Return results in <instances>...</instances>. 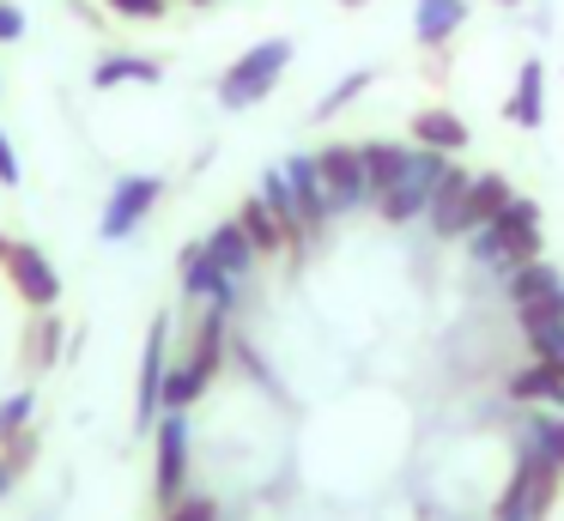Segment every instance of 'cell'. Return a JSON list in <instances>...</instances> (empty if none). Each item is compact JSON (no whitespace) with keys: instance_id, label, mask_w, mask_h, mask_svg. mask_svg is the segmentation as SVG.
<instances>
[{"instance_id":"obj_1","label":"cell","mask_w":564,"mask_h":521,"mask_svg":"<svg viewBox=\"0 0 564 521\" xmlns=\"http://www.w3.org/2000/svg\"><path fill=\"white\" fill-rule=\"evenodd\" d=\"M540 206L528 200V194H510V206H503L491 225H479L474 237H467V261L474 267H491V273H510V267L522 261H540Z\"/></svg>"},{"instance_id":"obj_2","label":"cell","mask_w":564,"mask_h":521,"mask_svg":"<svg viewBox=\"0 0 564 521\" xmlns=\"http://www.w3.org/2000/svg\"><path fill=\"white\" fill-rule=\"evenodd\" d=\"M558 491H564V473L552 460L510 448V473H503L498 497H491V521H546Z\"/></svg>"},{"instance_id":"obj_3","label":"cell","mask_w":564,"mask_h":521,"mask_svg":"<svg viewBox=\"0 0 564 521\" xmlns=\"http://www.w3.org/2000/svg\"><path fill=\"white\" fill-rule=\"evenodd\" d=\"M285 67H292V36H268V43L243 48V55L219 73V104L225 109H256L261 97L285 79Z\"/></svg>"},{"instance_id":"obj_4","label":"cell","mask_w":564,"mask_h":521,"mask_svg":"<svg viewBox=\"0 0 564 521\" xmlns=\"http://www.w3.org/2000/svg\"><path fill=\"white\" fill-rule=\"evenodd\" d=\"M152 448H159V460H152V491L171 509L176 497H188V412H159Z\"/></svg>"},{"instance_id":"obj_5","label":"cell","mask_w":564,"mask_h":521,"mask_svg":"<svg viewBox=\"0 0 564 521\" xmlns=\"http://www.w3.org/2000/svg\"><path fill=\"white\" fill-rule=\"evenodd\" d=\"M316 170H322V188H328L334 218H340V213H358V206H370V182H365V158H358V140L322 145V152H316Z\"/></svg>"},{"instance_id":"obj_6","label":"cell","mask_w":564,"mask_h":521,"mask_svg":"<svg viewBox=\"0 0 564 521\" xmlns=\"http://www.w3.org/2000/svg\"><path fill=\"white\" fill-rule=\"evenodd\" d=\"M159 194H164V182H159V176H122V182H116V194L104 200V213H98V237H104V242L134 237V230L152 218Z\"/></svg>"},{"instance_id":"obj_7","label":"cell","mask_w":564,"mask_h":521,"mask_svg":"<svg viewBox=\"0 0 564 521\" xmlns=\"http://www.w3.org/2000/svg\"><path fill=\"white\" fill-rule=\"evenodd\" d=\"M0 267H7V279H13V291L31 303V310H55V297H62V273H55V261L37 249V242H7V254H0Z\"/></svg>"},{"instance_id":"obj_8","label":"cell","mask_w":564,"mask_h":521,"mask_svg":"<svg viewBox=\"0 0 564 521\" xmlns=\"http://www.w3.org/2000/svg\"><path fill=\"white\" fill-rule=\"evenodd\" d=\"M176 273H183V297H195V303H213V310H225V315L243 303V285L213 261L207 242H188V249L176 254Z\"/></svg>"},{"instance_id":"obj_9","label":"cell","mask_w":564,"mask_h":521,"mask_svg":"<svg viewBox=\"0 0 564 521\" xmlns=\"http://www.w3.org/2000/svg\"><path fill=\"white\" fill-rule=\"evenodd\" d=\"M171 322H152V334H147V358H140V400H134V436H152V424H159V412H164V370H171Z\"/></svg>"},{"instance_id":"obj_10","label":"cell","mask_w":564,"mask_h":521,"mask_svg":"<svg viewBox=\"0 0 564 521\" xmlns=\"http://www.w3.org/2000/svg\"><path fill=\"white\" fill-rule=\"evenodd\" d=\"M467 188H474V170H462L449 158V170H443V182L431 188V206H425V225L437 230L443 242L467 237Z\"/></svg>"},{"instance_id":"obj_11","label":"cell","mask_w":564,"mask_h":521,"mask_svg":"<svg viewBox=\"0 0 564 521\" xmlns=\"http://www.w3.org/2000/svg\"><path fill=\"white\" fill-rule=\"evenodd\" d=\"M280 170H285V182H292V200H297V213H304L310 237H322V230H328V218H334V206H328V188H322L316 152H297V158H285Z\"/></svg>"},{"instance_id":"obj_12","label":"cell","mask_w":564,"mask_h":521,"mask_svg":"<svg viewBox=\"0 0 564 521\" xmlns=\"http://www.w3.org/2000/svg\"><path fill=\"white\" fill-rule=\"evenodd\" d=\"M503 394H510L516 406H552V412H564V363L528 358L522 370L503 376Z\"/></svg>"},{"instance_id":"obj_13","label":"cell","mask_w":564,"mask_h":521,"mask_svg":"<svg viewBox=\"0 0 564 521\" xmlns=\"http://www.w3.org/2000/svg\"><path fill=\"white\" fill-rule=\"evenodd\" d=\"M503 121L522 128V133L546 128V67H540L534 55L516 67V85H510V97H503Z\"/></svg>"},{"instance_id":"obj_14","label":"cell","mask_w":564,"mask_h":521,"mask_svg":"<svg viewBox=\"0 0 564 521\" xmlns=\"http://www.w3.org/2000/svg\"><path fill=\"white\" fill-rule=\"evenodd\" d=\"M358 158H365L370 206H377V194H389L394 182H406V170H413V145H401V140H358Z\"/></svg>"},{"instance_id":"obj_15","label":"cell","mask_w":564,"mask_h":521,"mask_svg":"<svg viewBox=\"0 0 564 521\" xmlns=\"http://www.w3.org/2000/svg\"><path fill=\"white\" fill-rule=\"evenodd\" d=\"M413 145H431V152L443 158H462L467 145H474V133H467V121L455 116V109H413Z\"/></svg>"},{"instance_id":"obj_16","label":"cell","mask_w":564,"mask_h":521,"mask_svg":"<svg viewBox=\"0 0 564 521\" xmlns=\"http://www.w3.org/2000/svg\"><path fill=\"white\" fill-rule=\"evenodd\" d=\"M467 0H413V36H419V48H443L449 36H462V24H467Z\"/></svg>"},{"instance_id":"obj_17","label":"cell","mask_w":564,"mask_h":521,"mask_svg":"<svg viewBox=\"0 0 564 521\" xmlns=\"http://www.w3.org/2000/svg\"><path fill=\"white\" fill-rule=\"evenodd\" d=\"M516 448H528V455L552 460V467L564 473V412H552V406H528L522 431H516Z\"/></svg>"},{"instance_id":"obj_18","label":"cell","mask_w":564,"mask_h":521,"mask_svg":"<svg viewBox=\"0 0 564 521\" xmlns=\"http://www.w3.org/2000/svg\"><path fill=\"white\" fill-rule=\"evenodd\" d=\"M552 291H564V273L546 261V254L503 273V297H510V310H522V303H534V297H552Z\"/></svg>"},{"instance_id":"obj_19","label":"cell","mask_w":564,"mask_h":521,"mask_svg":"<svg viewBox=\"0 0 564 521\" xmlns=\"http://www.w3.org/2000/svg\"><path fill=\"white\" fill-rule=\"evenodd\" d=\"M207 254H213V261H219L225 273L237 279V285H249V273H256V261H261L256 242L243 237V225H237V218H231V225H219V230L207 237Z\"/></svg>"},{"instance_id":"obj_20","label":"cell","mask_w":564,"mask_h":521,"mask_svg":"<svg viewBox=\"0 0 564 521\" xmlns=\"http://www.w3.org/2000/svg\"><path fill=\"white\" fill-rule=\"evenodd\" d=\"M237 225H243V237L256 242V254H292V242H285V225L268 213V200H261V194H249V200H243Z\"/></svg>"},{"instance_id":"obj_21","label":"cell","mask_w":564,"mask_h":521,"mask_svg":"<svg viewBox=\"0 0 564 521\" xmlns=\"http://www.w3.org/2000/svg\"><path fill=\"white\" fill-rule=\"evenodd\" d=\"M159 79H164V67L147 55H104L98 67H91V85H98V91H116V85H159Z\"/></svg>"},{"instance_id":"obj_22","label":"cell","mask_w":564,"mask_h":521,"mask_svg":"<svg viewBox=\"0 0 564 521\" xmlns=\"http://www.w3.org/2000/svg\"><path fill=\"white\" fill-rule=\"evenodd\" d=\"M510 182L498 176V170H479L474 176V188H467V237H474L479 225H491V218L503 213V206H510Z\"/></svg>"},{"instance_id":"obj_23","label":"cell","mask_w":564,"mask_h":521,"mask_svg":"<svg viewBox=\"0 0 564 521\" xmlns=\"http://www.w3.org/2000/svg\"><path fill=\"white\" fill-rule=\"evenodd\" d=\"M425 206H431V188H419L413 176L394 182L389 194H377V218H382V225H413V218H425Z\"/></svg>"},{"instance_id":"obj_24","label":"cell","mask_w":564,"mask_h":521,"mask_svg":"<svg viewBox=\"0 0 564 521\" xmlns=\"http://www.w3.org/2000/svg\"><path fill=\"white\" fill-rule=\"evenodd\" d=\"M62 339H67V327L55 322V310H37V327H31V346H25V358H31V370H55L62 363Z\"/></svg>"},{"instance_id":"obj_25","label":"cell","mask_w":564,"mask_h":521,"mask_svg":"<svg viewBox=\"0 0 564 521\" xmlns=\"http://www.w3.org/2000/svg\"><path fill=\"white\" fill-rule=\"evenodd\" d=\"M558 322H564V291L534 297V303H522V310H516V327H522V334H540V327H558Z\"/></svg>"},{"instance_id":"obj_26","label":"cell","mask_w":564,"mask_h":521,"mask_svg":"<svg viewBox=\"0 0 564 521\" xmlns=\"http://www.w3.org/2000/svg\"><path fill=\"white\" fill-rule=\"evenodd\" d=\"M31 412H37V394H31V388H19V394L0 400V443L19 436V431H31Z\"/></svg>"},{"instance_id":"obj_27","label":"cell","mask_w":564,"mask_h":521,"mask_svg":"<svg viewBox=\"0 0 564 521\" xmlns=\"http://www.w3.org/2000/svg\"><path fill=\"white\" fill-rule=\"evenodd\" d=\"M358 91H370V67L346 73V79H340V85H334V91H328V97H322V104H316V121H334V116H340V109H346V104H352V97H358Z\"/></svg>"},{"instance_id":"obj_28","label":"cell","mask_w":564,"mask_h":521,"mask_svg":"<svg viewBox=\"0 0 564 521\" xmlns=\"http://www.w3.org/2000/svg\"><path fill=\"white\" fill-rule=\"evenodd\" d=\"M37 448H43V436H37V431H19V436H7V443H0V467L31 473V460H37Z\"/></svg>"},{"instance_id":"obj_29","label":"cell","mask_w":564,"mask_h":521,"mask_svg":"<svg viewBox=\"0 0 564 521\" xmlns=\"http://www.w3.org/2000/svg\"><path fill=\"white\" fill-rule=\"evenodd\" d=\"M522 339H528V351H534V358L564 363V322L558 327H540V334H522Z\"/></svg>"},{"instance_id":"obj_30","label":"cell","mask_w":564,"mask_h":521,"mask_svg":"<svg viewBox=\"0 0 564 521\" xmlns=\"http://www.w3.org/2000/svg\"><path fill=\"white\" fill-rule=\"evenodd\" d=\"M164 521H219V503L213 497H176Z\"/></svg>"},{"instance_id":"obj_31","label":"cell","mask_w":564,"mask_h":521,"mask_svg":"<svg viewBox=\"0 0 564 521\" xmlns=\"http://www.w3.org/2000/svg\"><path fill=\"white\" fill-rule=\"evenodd\" d=\"M110 12L116 19H164V12H171V0H110Z\"/></svg>"},{"instance_id":"obj_32","label":"cell","mask_w":564,"mask_h":521,"mask_svg":"<svg viewBox=\"0 0 564 521\" xmlns=\"http://www.w3.org/2000/svg\"><path fill=\"white\" fill-rule=\"evenodd\" d=\"M19 152H13V140H7V128H0V188H19Z\"/></svg>"},{"instance_id":"obj_33","label":"cell","mask_w":564,"mask_h":521,"mask_svg":"<svg viewBox=\"0 0 564 521\" xmlns=\"http://www.w3.org/2000/svg\"><path fill=\"white\" fill-rule=\"evenodd\" d=\"M19 36H25V12L13 0H0V43H19Z\"/></svg>"},{"instance_id":"obj_34","label":"cell","mask_w":564,"mask_h":521,"mask_svg":"<svg viewBox=\"0 0 564 521\" xmlns=\"http://www.w3.org/2000/svg\"><path fill=\"white\" fill-rule=\"evenodd\" d=\"M13 485H19V473H13V467H0V497L13 491Z\"/></svg>"},{"instance_id":"obj_35","label":"cell","mask_w":564,"mask_h":521,"mask_svg":"<svg viewBox=\"0 0 564 521\" xmlns=\"http://www.w3.org/2000/svg\"><path fill=\"white\" fill-rule=\"evenodd\" d=\"M340 7H346V12H358V7H365V0H340Z\"/></svg>"},{"instance_id":"obj_36","label":"cell","mask_w":564,"mask_h":521,"mask_svg":"<svg viewBox=\"0 0 564 521\" xmlns=\"http://www.w3.org/2000/svg\"><path fill=\"white\" fill-rule=\"evenodd\" d=\"M498 7H522V0H498Z\"/></svg>"}]
</instances>
